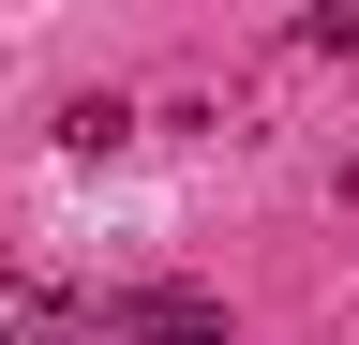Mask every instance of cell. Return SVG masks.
Returning a JSON list of instances; mask_svg holds the SVG:
<instances>
[{"mask_svg": "<svg viewBox=\"0 0 359 345\" xmlns=\"http://www.w3.org/2000/svg\"><path fill=\"white\" fill-rule=\"evenodd\" d=\"M0 345H15V330H0Z\"/></svg>", "mask_w": 359, "mask_h": 345, "instance_id": "4", "label": "cell"}, {"mask_svg": "<svg viewBox=\"0 0 359 345\" xmlns=\"http://www.w3.org/2000/svg\"><path fill=\"white\" fill-rule=\"evenodd\" d=\"M120 136H135V105H120V91H75V105H60V150H75V165H105Z\"/></svg>", "mask_w": 359, "mask_h": 345, "instance_id": "2", "label": "cell"}, {"mask_svg": "<svg viewBox=\"0 0 359 345\" xmlns=\"http://www.w3.org/2000/svg\"><path fill=\"white\" fill-rule=\"evenodd\" d=\"M105 330H120V345H224V300H210V285H120Z\"/></svg>", "mask_w": 359, "mask_h": 345, "instance_id": "1", "label": "cell"}, {"mask_svg": "<svg viewBox=\"0 0 359 345\" xmlns=\"http://www.w3.org/2000/svg\"><path fill=\"white\" fill-rule=\"evenodd\" d=\"M299 46H314V60H344V46H359V0H314V15H299Z\"/></svg>", "mask_w": 359, "mask_h": 345, "instance_id": "3", "label": "cell"}]
</instances>
